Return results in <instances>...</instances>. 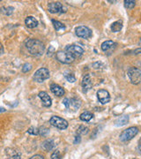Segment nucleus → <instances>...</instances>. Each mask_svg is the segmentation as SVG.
Returning a JSON list of instances; mask_svg holds the SVG:
<instances>
[{
	"mask_svg": "<svg viewBox=\"0 0 141 159\" xmlns=\"http://www.w3.org/2000/svg\"><path fill=\"white\" fill-rule=\"evenodd\" d=\"M26 47H27L28 51L34 56H42L45 51L44 44L41 41L36 39L27 40L26 41Z\"/></svg>",
	"mask_w": 141,
	"mask_h": 159,
	"instance_id": "f257e3e1",
	"label": "nucleus"
},
{
	"mask_svg": "<svg viewBox=\"0 0 141 159\" xmlns=\"http://www.w3.org/2000/svg\"><path fill=\"white\" fill-rule=\"evenodd\" d=\"M138 133H139V129L136 126L129 127V128H127V129H125L122 132V134H120V141L128 142V141L131 140L132 138H134L138 134Z\"/></svg>",
	"mask_w": 141,
	"mask_h": 159,
	"instance_id": "f03ea898",
	"label": "nucleus"
},
{
	"mask_svg": "<svg viewBox=\"0 0 141 159\" xmlns=\"http://www.w3.org/2000/svg\"><path fill=\"white\" fill-rule=\"evenodd\" d=\"M50 71L47 68H40L37 70L34 74L33 76V80L36 82H43L44 80H48L50 78Z\"/></svg>",
	"mask_w": 141,
	"mask_h": 159,
	"instance_id": "7ed1b4c3",
	"label": "nucleus"
},
{
	"mask_svg": "<svg viewBox=\"0 0 141 159\" xmlns=\"http://www.w3.org/2000/svg\"><path fill=\"white\" fill-rule=\"evenodd\" d=\"M56 57L59 62L63 64H71L73 62L75 59L73 56H72L70 53H68L67 51H60L56 52Z\"/></svg>",
	"mask_w": 141,
	"mask_h": 159,
	"instance_id": "20e7f679",
	"label": "nucleus"
},
{
	"mask_svg": "<svg viewBox=\"0 0 141 159\" xmlns=\"http://www.w3.org/2000/svg\"><path fill=\"white\" fill-rule=\"evenodd\" d=\"M128 76L132 84L138 85L141 83V71L135 67H131L128 71Z\"/></svg>",
	"mask_w": 141,
	"mask_h": 159,
	"instance_id": "39448f33",
	"label": "nucleus"
},
{
	"mask_svg": "<svg viewBox=\"0 0 141 159\" xmlns=\"http://www.w3.org/2000/svg\"><path fill=\"white\" fill-rule=\"evenodd\" d=\"M50 123L51 125L55 126L56 128L60 129V130H64L68 127V122L65 119H62L60 117H57V116H54L50 119Z\"/></svg>",
	"mask_w": 141,
	"mask_h": 159,
	"instance_id": "423d86ee",
	"label": "nucleus"
},
{
	"mask_svg": "<svg viewBox=\"0 0 141 159\" xmlns=\"http://www.w3.org/2000/svg\"><path fill=\"white\" fill-rule=\"evenodd\" d=\"M64 51H67L68 53H70L72 56H73L75 58L77 57H80L81 55H83L84 53V50L79 45H68L65 47Z\"/></svg>",
	"mask_w": 141,
	"mask_h": 159,
	"instance_id": "0eeeda50",
	"label": "nucleus"
},
{
	"mask_svg": "<svg viewBox=\"0 0 141 159\" xmlns=\"http://www.w3.org/2000/svg\"><path fill=\"white\" fill-rule=\"evenodd\" d=\"M75 32H76V34L80 38L87 39L92 36V30L86 26H79L78 28H76Z\"/></svg>",
	"mask_w": 141,
	"mask_h": 159,
	"instance_id": "6e6552de",
	"label": "nucleus"
},
{
	"mask_svg": "<svg viewBox=\"0 0 141 159\" xmlns=\"http://www.w3.org/2000/svg\"><path fill=\"white\" fill-rule=\"evenodd\" d=\"M64 104L65 105V107L67 109H72L73 111H76L80 107V104L81 102L79 101L78 99L76 98H72V99H69V98H65L64 100Z\"/></svg>",
	"mask_w": 141,
	"mask_h": 159,
	"instance_id": "1a4fd4ad",
	"label": "nucleus"
},
{
	"mask_svg": "<svg viewBox=\"0 0 141 159\" xmlns=\"http://www.w3.org/2000/svg\"><path fill=\"white\" fill-rule=\"evenodd\" d=\"M97 97L99 99V101L102 104H106L110 101V96L109 93L105 89H100L97 92Z\"/></svg>",
	"mask_w": 141,
	"mask_h": 159,
	"instance_id": "9d476101",
	"label": "nucleus"
},
{
	"mask_svg": "<svg viewBox=\"0 0 141 159\" xmlns=\"http://www.w3.org/2000/svg\"><path fill=\"white\" fill-rule=\"evenodd\" d=\"M48 10L51 13H59L63 12V6L60 2H52L48 6Z\"/></svg>",
	"mask_w": 141,
	"mask_h": 159,
	"instance_id": "9b49d317",
	"label": "nucleus"
},
{
	"mask_svg": "<svg viewBox=\"0 0 141 159\" xmlns=\"http://www.w3.org/2000/svg\"><path fill=\"white\" fill-rule=\"evenodd\" d=\"M38 97L42 100V105L44 107H51V98L50 97V96L44 92V91H42L38 94Z\"/></svg>",
	"mask_w": 141,
	"mask_h": 159,
	"instance_id": "f8f14e48",
	"label": "nucleus"
},
{
	"mask_svg": "<svg viewBox=\"0 0 141 159\" xmlns=\"http://www.w3.org/2000/svg\"><path fill=\"white\" fill-rule=\"evenodd\" d=\"M81 86H82V88H83V90H84V92L88 91L89 89H90L91 88H92L93 83H92V80H91L90 75H89V74L85 75L84 78H83V80H82V82H81Z\"/></svg>",
	"mask_w": 141,
	"mask_h": 159,
	"instance_id": "ddd939ff",
	"label": "nucleus"
},
{
	"mask_svg": "<svg viewBox=\"0 0 141 159\" xmlns=\"http://www.w3.org/2000/svg\"><path fill=\"white\" fill-rule=\"evenodd\" d=\"M6 157L7 159H20V153L16 149L8 148L6 149Z\"/></svg>",
	"mask_w": 141,
	"mask_h": 159,
	"instance_id": "4468645a",
	"label": "nucleus"
},
{
	"mask_svg": "<svg viewBox=\"0 0 141 159\" xmlns=\"http://www.w3.org/2000/svg\"><path fill=\"white\" fill-rule=\"evenodd\" d=\"M51 90L54 95H56L57 97H62L64 95V89L61 88L59 85H56V84H52L51 86Z\"/></svg>",
	"mask_w": 141,
	"mask_h": 159,
	"instance_id": "2eb2a0df",
	"label": "nucleus"
},
{
	"mask_svg": "<svg viewBox=\"0 0 141 159\" xmlns=\"http://www.w3.org/2000/svg\"><path fill=\"white\" fill-rule=\"evenodd\" d=\"M25 23H26V26L28 27V29H34V28H36L38 26L37 20H35V18L32 17V16H28L26 19Z\"/></svg>",
	"mask_w": 141,
	"mask_h": 159,
	"instance_id": "dca6fc26",
	"label": "nucleus"
},
{
	"mask_svg": "<svg viewBox=\"0 0 141 159\" xmlns=\"http://www.w3.org/2000/svg\"><path fill=\"white\" fill-rule=\"evenodd\" d=\"M116 45H117L116 43H114L113 41H110V40H108V41H105V42L102 43L101 48H102V50L104 52H106V51H108L109 50H111L113 47H115Z\"/></svg>",
	"mask_w": 141,
	"mask_h": 159,
	"instance_id": "f3484780",
	"label": "nucleus"
},
{
	"mask_svg": "<svg viewBox=\"0 0 141 159\" xmlns=\"http://www.w3.org/2000/svg\"><path fill=\"white\" fill-rule=\"evenodd\" d=\"M55 143L53 142V140H46L45 142H42V148H43L46 151H50L52 148H54Z\"/></svg>",
	"mask_w": 141,
	"mask_h": 159,
	"instance_id": "a211bd4d",
	"label": "nucleus"
},
{
	"mask_svg": "<svg viewBox=\"0 0 141 159\" xmlns=\"http://www.w3.org/2000/svg\"><path fill=\"white\" fill-rule=\"evenodd\" d=\"M123 29V21L122 20H117V21H115L112 23L111 25V30L115 33H117L119 32L121 29Z\"/></svg>",
	"mask_w": 141,
	"mask_h": 159,
	"instance_id": "6ab92c4d",
	"label": "nucleus"
},
{
	"mask_svg": "<svg viewBox=\"0 0 141 159\" xmlns=\"http://www.w3.org/2000/svg\"><path fill=\"white\" fill-rule=\"evenodd\" d=\"M129 121V117L128 116H122L116 121V125L117 126H122V125H126Z\"/></svg>",
	"mask_w": 141,
	"mask_h": 159,
	"instance_id": "aec40b11",
	"label": "nucleus"
},
{
	"mask_svg": "<svg viewBox=\"0 0 141 159\" xmlns=\"http://www.w3.org/2000/svg\"><path fill=\"white\" fill-rule=\"evenodd\" d=\"M93 114L89 112V111H85L83 113L80 114V116H79V118L80 119L82 120V121H84V122H88V121H90L91 119H93Z\"/></svg>",
	"mask_w": 141,
	"mask_h": 159,
	"instance_id": "412c9836",
	"label": "nucleus"
},
{
	"mask_svg": "<svg viewBox=\"0 0 141 159\" xmlns=\"http://www.w3.org/2000/svg\"><path fill=\"white\" fill-rule=\"evenodd\" d=\"M51 21H52V24H53V26H54V29H56V31H62V30H64V29H65L64 25L63 23L60 22V21L55 20H52Z\"/></svg>",
	"mask_w": 141,
	"mask_h": 159,
	"instance_id": "4be33fe9",
	"label": "nucleus"
},
{
	"mask_svg": "<svg viewBox=\"0 0 141 159\" xmlns=\"http://www.w3.org/2000/svg\"><path fill=\"white\" fill-rule=\"evenodd\" d=\"M14 10V8L13 7H11V6H3V7H1L0 8V11L3 13V14H5V15H11V13H12V11Z\"/></svg>",
	"mask_w": 141,
	"mask_h": 159,
	"instance_id": "5701e85b",
	"label": "nucleus"
},
{
	"mask_svg": "<svg viewBox=\"0 0 141 159\" xmlns=\"http://www.w3.org/2000/svg\"><path fill=\"white\" fill-rule=\"evenodd\" d=\"M64 78L67 80L69 82H74V81H76V78H75V76H74L73 74H72L71 72H69V71H66L64 74Z\"/></svg>",
	"mask_w": 141,
	"mask_h": 159,
	"instance_id": "b1692460",
	"label": "nucleus"
},
{
	"mask_svg": "<svg viewBox=\"0 0 141 159\" xmlns=\"http://www.w3.org/2000/svg\"><path fill=\"white\" fill-rule=\"evenodd\" d=\"M38 130H39V134L42 136H47L50 134V130L45 126H41Z\"/></svg>",
	"mask_w": 141,
	"mask_h": 159,
	"instance_id": "393cba45",
	"label": "nucleus"
},
{
	"mask_svg": "<svg viewBox=\"0 0 141 159\" xmlns=\"http://www.w3.org/2000/svg\"><path fill=\"white\" fill-rule=\"evenodd\" d=\"M88 128L86 127V126H84V125H81V126H79V128L78 129V134L80 135V134H82V135H84V134H86L87 133H88Z\"/></svg>",
	"mask_w": 141,
	"mask_h": 159,
	"instance_id": "a878e982",
	"label": "nucleus"
},
{
	"mask_svg": "<svg viewBox=\"0 0 141 159\" xmlns=\"http://www.w3.org/2000/svg\"><path fill=\"white\" fill-rule=\"evenodd\" d=\"M135 1H131V0H125L124 1V6L128 9H131L135 6Z\"/></svg>",
	"mask_w": 141,
	"mask_h": 159,
	"instance_id": "bb28decb",
	"label": "nucleus"
},
{
	"mask_svg": "<svg viewBox=\"0 0 141 159\" xmlns=\"http://www.w3.org/2000/svg\"><path fill=\"white\" fill-rule=\"evenodd\" d=\"M28 134H31V135H37V134H39V130L37 128L32 126L28 130Z\"/></svg>",
	"mask_w": 141,
	"mask_h": 159,
	"instance_id": "cd10ccee",
	"label": "nucleus"
},
{
	"mask_svg": "<svg viewBox=\"0 0 141 159\" xmlns=\"http://www.w3.org/2000/svg\"><path fill=\"white\" fill-rule=\"evenodd\" d=\"M51 159H62V157H61V154L58 150H56L54 151L53 153L51 154Z\"/></svg>",
	"mask_w": 141,
	"mask_h": 159,
	"instance_id": "c85d7f7f",
	"label": "nucleus"
},
{
	"mask_svg": "<svg viewBox=\"0 0 141 159\" xmlns=\"http://www.w3.org/2000/svg\"><path fill=\"white\" fill-rule=\"evenodd\" d=\"M31 69H32V65L28 64V63H26L22 66V72L23 73H28Z\"/></svg>",
	"mask_w": 141,
	"mask_h": 159,
	"instance_id": "c756f323",
	"label": "nucleus"
},
{
	"mask_svg": "<svg viewBox=\"0 0 141 159\" xmlns=\"http://www.w3.org/2000/svg\"><path fill=\"white\" fill-rule=\"evenodd\" d=\"M29 159H44V157L42 155H34L32 157H30Z\"/></svg>",
	"mask_w": 141,
	"mask_h": 159,
	"instance_id": "7c9ffc66",
	"label": "nucleus"
},
{
	"mask_svg": "<svg viewBox=\"0 0 141 159\" xmlns=\"http://www.w3.org/2000/svg\"><path fill=\"white\" fill-rule=\"evenodd\" d=\"M141 53V48H139V49H136L135 51H134V54H140Z\"/></svg>",
	"mask_w": 141,
	"mask_h": 159,
	"instance_id": "2f4dec72",
	"label": "nucleus"
},
{
	"mask_svg": "<svg viewBox=\"0 0 141 159\" xmlns=\"http://www.w3.org/2000/svg\"><path fill=\"white\" fill-rule=\"evenodd\" d=\"M75 138H76V140H75V142H74V143H75V144H76L77 142H80V136H79V135H77V136L75 137Z\"/></svg>",
	"mask_w": 141,
	"mask_h": 159,
	"instance_id": "473e14b6",
	"label": "nucleus"
},
{
	"mask_svg": "<svg viewBox=\"0 0 141 159\" xmlns=\"http://www.w3.org/2000/svg\"><path fill=\"white\" fill-rule=\"evenodd\" d=\"M3 52H4V48H3L2 44L0 43V55H1V54H3Z\"/></svg>",
	"mask_w": 141,
	"mask_h": 159,
	"instance_id": "72a5a7b5",
	"label": "nucleus"
},
{
	"mask_svg": "<svg viewBox=\"0 0 141 159\" xmlns=\"http://www.w3.org/2000/svg\"><path fill=\"white\" fill-rule=\"evenodd\" d=\"M4 111H6V109L0 107V112H4Z\"/></svg>",
	"mask_w": 141,
	"mask_h": 159,
	"instance_id": "f704fd0d",
	"label": "nucleus"
},
{
	"mask_svg": "<svg viewBox=\"0 0 141 159\" xmlns=\"http://www.w3.org/2000/svg\"><path fill=\"white\" fill-rule=\"evenodd\" d=\"M139 43H140V44H141V39H140V42H139Z\"/></svg>",
	"mask_w": 141,
	"mask_h": 159,
	"instance_id": "c9c22d12",
	"label": "nucleus"
}]
</instances>
